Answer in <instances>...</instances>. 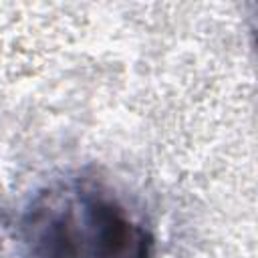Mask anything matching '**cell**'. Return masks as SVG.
I'll return each mask as SVG.
<instances>
[{"label":"cell","instance_id":"1","mask_svg":"<svg viewBox=\"0 0 258 258\" xmlns=\"http://www.w3.org/2000/svg\"><path fill=\"white\" fill-rule=\"evenodd\" d=\"M22 234L30 258H155L149 228L93 181L48 187L26 212Z\"/></svg>","mask_w":258,"mask_h":258}]
</instances>
